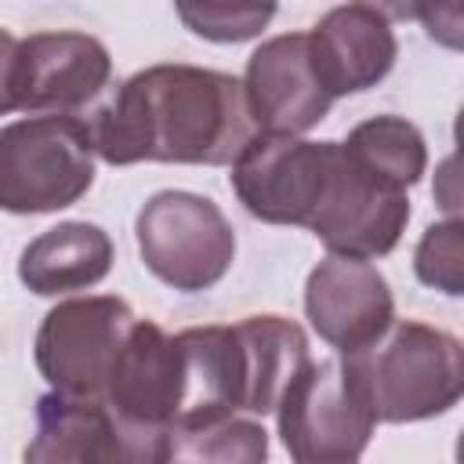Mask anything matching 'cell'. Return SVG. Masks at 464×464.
I'll list each match as a JSON object with an SVG mask.
<instances>
[{
	"label": "cell",
	"mask_w": 464,
	"mask_h": 464,
	"mask_svg": "<svg viewBox=\"0 0 464 464\" xmlns=\"http://www.w3.org/2000/svg\"><path fill=\"white\" fill-rule=\"evenodd\" d=\"M188 33L210 44H243L261 36L276 14V0H174Z\"/></svg>",
	"instance_id": "d6986e66"
},
{
	"label": "cell",
	"mask_w": 464,
	"mask_h": 464,
	"mask_svg": "<svg viewBox=\"0 0 464 464\" xmlns=\"http://www.w3.org/2000/svg\"><path fill=\"white\" fill-rule=\"evenodd\" d=\"M308 51L323 87L334 98L377 87L399 58L392 25L362 4L326 11L308 33Z\"/></svg>",
	"instance_id": "5bb4252c"
},
{
	"label": "cell",
	"mask_w": 464,
	"mask_h": 464,
	"mask_svg": "<svg viewBox=\"0 0 464 464\" xmlns=\"http://www.w3.org/2000/svg\"><path fill=\"white\" fill-rule=\"evenodd\" d=\"M14 54H18V36L0 29V116L18 112V105H14Z\"/></svg>",
	"instance_id": "7402d4cb"
},
{
	"label": "cell",
	"mask_w": 464,
	"mask_h": 464,
	"mask_svg": "<svg viewBox=\"0 0 464 464\" xmlns=\"http://www.w3.org/2000/svg\"><path fill=\"white\" fill-rule=\"evenodd\" d=\"M102 399L130 435L138 460L156 464L170 457V424L178 406V344L160 323H130Z\"/></svg>",
	"instance_id": "52a82bcc"
},
{
	"label": "cell",
	"mask_w": 464,
	"mask_h": 464,
	"mask_svg": "<svg viewBox=\"0 0 464 464\" xmlns=\"http://www.w3.org/2000/svg\"><path fill=\"white\" fill-rule=\"evenodd\" d=\"M268 457V431L257 420L228 417L199 431L170 435L167 460H218V464H254Z\"/></svg>",
	"instance_id": "ac0fdd59"
},
{
	"label": "cell",
	"mask_w": 464,
	"mask_h": 464,
	"mask_svg": "<svg viewBox=\"0 0 464 464\" xmlns=\"http://www.w3.org/2000/svg\"><path fill=\"white\" fill-rule=\"evenodd\" d=\"M257 134L243 80L163 62L123 80L116 98L94 116V152L112 163H207L221 167Z\"/></svg>",
	"instance_id": "6da1fadb"
},
{
	"label": "cell",
	"mask_w": 464,
	"mask_h": 464,
	"mask_svg": "<svg viewBox=\"0 0 464 464\" xmlns=\"http://www.w3.org/2000/svg\"><path fill=\"white\" fill-rule=\"evenodd\" d=\"M112 268V239L91 221H62L40 232L18 257V279L40 294L58 297L102 283Z\"/></svg>",
	"instance_id": "2e32d148"
},
{
	"label": "cell",
	"mask_w": 464,
	"mask_h": 464,
	"mask_svg": "<svg viewBox=\"0 0 464 464\" xmlns=\"http://www.w3.org/2000/svg\"><path fill=\"white\" fill-rule=\"evenodd\" d=\"M334 141L257 130L232 160V188L246 214L268 225H308L330 170Z\"/></svg>",
	"instance_id": "30bf717a"
},
{
	"label": "cell",
	"mask_w": 464,
	"mask_h": 464,
	"mask_svg": "<svg viewBox=\"0 0 464 464\" xmlns=\"http://www.w3.org/2000/svg\"><path fill=\"white\" fill-rule=\"evenodd\" d=\"M94 156L91 123L72 112H36L0 127V210L72 207L94 181Z\"/></svg>",
	"instance_id": "277c9868"
},
{
	"label": "cell",
	"mask_w": 464,
	"mask_h": 464,
	"mask_svg": "<svg viewBox=\"0 0 464 464\" xmlns=\"http://www.w3.org/2000/svg\"><path fill=\"white\" fill-rule=\"evenodd\" d=\"M341 359L384 424L439 417L464 395L460 341L420 319H392L370 344L341 352Z\"/></svg>",
	"instance_id": "3957f363"
},
{
	"label": "cell",
	"mask_w": 464,
	"mask_h": 464,
	"mask_svg": "<svg viewBox=\"0 0 464 464\" xmlns=\"http://www.w3.org/2000/svg\"><path fill=\"white\" fill-rule=\"evenodd\" d=\"M33 464H120L138 450L102 395L54 392L36 402V435L25 446Z\"/></svg>",
	"instance_id": "9a60e30c"
},
{
	"label": "cell",
	"mask_w": 464,
	"mask_h": 464,
	"mask_svg": "<svg viewBox=\"0 0 464 464\" xmlns=\"http://www.w3.org/2000/svg\"><path fill=\"white\" fill-rule=\"evenodd\" d=\"M410 221V196L362 170L341 141H334L323 196L308 218V232L344 257H384L395 250Z\"/></svg>",
	"instance_id": "9c48e42d"
},
{
	"label": "cell",
	"mask_w": 464,
	"mask_h": 464,
	"mask_svg": "<svg viewBox=\"0 0 464 464\" xmlns=\"http://www.w3.org/2000/svg\"><path fill=\"white\" fill-rule=\"evenodd\" d=\"M304 315L330 348L355 352L395 319V301L377 265L366 257L330 254L308 272Z\"/></svg>",
	"instance_id": "4fadbf2b"
},
{
	"label": "cell",
	"mask_w": 464,
	"mask_h": 464,
	"mask_svg": "<svg viewBox=\"0 0 464 464\" xmlns=\"http://www.w3.org/2000/svg\"><path fill=\"white\" fill-rule=\"evenodd\" d=\"M413 18L424 22L428 36L450 51H460L464 44V14H460V0H417Z\"/></svg>",
	"instance_id": "44dd1931"
},
{
	"label": "cell",
	"mask_w": 464,
	"mask_h": 464,
	"mask_svg": "<svg viewBox=\"0 0 464 464\" xmlns=\"http://www.w3.org/2000/svg\"><path fill=\"white\" fill-rule=\"evenodd\" d=\"M370 11H377L384 22H410L417 11V0H355Z\"/></svg>",
	"instance_id": "603a6c76"
},
{
	"label": "cell",
	"mask_w": 464,
	"mask_h": 464,
	"mask_svg": "<svg viewBox=\"0 0 464 464\" xmlns=\"http://www.w3.org/2000/svg\"><path fill=\"white\" fill-rule=\"evenodd\" d=\"M276 424L297 464H352L370 446L377 417L341 355L308 359L276 402Z\"/></svg>",
	"instance_id": "5b68a950"
},
{
	"label": "cell",
	"mask_w": 464,
	"mask_h": 464,
	"mask_svg": "<svg viewBox=\"0 0 464 464\" xmlns=\"http://www.w3.org/2000/svg\"><path fill=\"white\" fill-rule=\"evenodd\" d=\"M243 98L257 130L268 134H304L312 130L334 105V94L323 87L308 33H283L265 40L243 76Z\"/></svg>",
	"instance_id": "7c38bea8"
},
{
	"label": "cell",
	"mask_w": 464,
	"mask_h": 464,
	"mask_svg": "<svg viewBox=\"0 0 464 464\" xmlns=\"http://www.w3.org/2000/svg\"><path fill=\"white\" fill-rule=\"evenodd\" d=\"M138 315L123 297L94 294L54 304L36 330V370L54 392L102 395L116 352Z\"/></svg>",
	"instance_id": "ba28073f"
},
{
	"label": "cell",
	"mask_w": 464,
	"mask_h": 464,
	"mask_svg": "<svg viewBox=\"0 0 464 464\" xmlns=\"http://www.w3.org/2000/svg\"><path fill=\"white\" fill-rule=\"evenodd\" d=\"M178 344V406L170 435L199 431L218 420L276 410L283 388L312 359L308 337L294 319L246 315L232 326H188Z\"/></svg>",
	"instance_id": "7a4b0ae2"
},
{
	"label": "cell",
	"mask_w": 464,
	"mask_h": 464,
	"mask_svg": "<svg viewBox=\"0 0 464 464\" xmlns=\"http://www.w3.org/2000/svg\"><path fill=\"white\" fill-rule=\"evenodd\" d=\"M413 268L424 286H435L450 297L464 294V225H460V218H446L420 236Z\"/></svg>",
	"instance_id": "ffe728a7"
},
{
	"label": "cell",
	"mask_w": 464,
	"mask_h": 464,
	"mask_svg": "<svg viewBox=\"0 0 464 464\" xmlns=\"http://www.w3.org/2000/svg\"><path fill=\"white\" fill-rule=\"evenodd\" d=\"M145 268L185 294L225 279L236 257V232L221 207L207 196L167 188L145 199L134 221Z\"/></svg>",
	"instance_id": "8992f818"
},
{
	"label": "cell",
	"mask_w": 464,
	"mask_h": 464,
	"mask_svg": "<svg viewBox=\"0 0 464 464\" xmlns=\"http://www.w3.org/2000/svg\"><path fill=\"white\" fill-rule=\"evenodd\" d=\"M341 145H344V152L362 170H370L373 178H381L384 185L402 188V192H410L420 181L424 167H428L424 138L402 116H373V120H362L359 127L348 130V138Z\"/></svg>",
	"instance_id": "e0dca14e"
},
{
	"label": "cell",
	"mask_w": 464,
	"mask_h": 464,
	"mask_svg": "<svg viewBox=\"0 0 464 464\" xmlns=\"http://www.w3.org/2000/svg\"><path fill=\"white\" fill-rule=\"evenodd\" d=\"M112 76V58L87 33H33L14 54V105L22 112H76Z\"/></svg>",
	"instance_id": "8fae6325"
}]
</instances>
